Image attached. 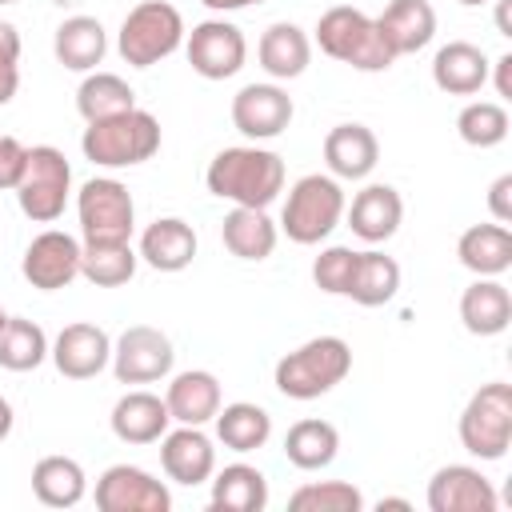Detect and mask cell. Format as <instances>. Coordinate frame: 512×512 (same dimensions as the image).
<instances>
[{
  "mask_svg": "<svg viewBox=\"0 0 512 512\" xmlns=\"http://www.w3.org/2000/svg\"><path fill=\"white\" fill-rule=\"evenodd\" d=\"M204 180H208V192L220 200H232L240 208H268L284 192V160L256 144L224 148L208 164Z\"/></svg>",
  "mask_w": 512,
  "mask_h": 512,
  "instance_id": "6da1fadb",
  "label": "cell"
},
{
  "mask_svg": "<svg viewBox=\"0 0 512 512\" xmlns=\"http://www.w3.org/2000/svg\"><path fill=\"white\" fill-rule=\"evenodd\" d=\"M80 148L100 168H132L160 152V120L144 108L120 112L112 120H96L84 128Z\"/></svg>",
  "mask_w": 512,
  "mask_h": 512,
  "instance_id": "7a4b0ae2",
  "label": "cell"
},
{
  "mask_svg": "<svg viewBox=\"0 0 512 512\" xmlns=\"http://www.w3.org/2000/svg\"><path fill=\"white\" fill-rule=\"evenodd\" d=\"M352 372V348L340 336H316L300 344L296 352L280 356L276 364V388L288 400H316L332 392Z\"/></svg>",
  "mask_w": 512,
  "mask_h": 512,
  "instance_id": "3957f363",
  "label": "cell"
},
{
  "mask_svg": "<svg viewBox=\"0 0 512 512\" xmlns=\"http://www.w3.org/2000/svg\"><path fill=\"white\" fill-rule=\"evenodd\" d=\"M316 44H320L324 56H332L340 64H352L360 72H384V68L396 64V56L388 52V44L376 32V20L364 16L352 4H336V8H328L320 16Z\"/></svg>",
  "mask_w": 512,
  "mask_h": 512,
  "instance_id": "277c9868",
  "label": "cell"
},
{
  "mask_svg": "<svg viewBox=\"0 0 512 512\" xmlns=\"http://www.w3.org/2000/svg\"><path fill=\"white\" fill-rule=\"evenodd\" d=\"M344 188L336 176H320L308 172L292 184L284 212H280V228L288 232L292 244H320L324 236H332V228L344 216Z\"/></svg>",
  "mask_w": 512,
  "mask_h": 512,
  "instance_id": "5b68a950",
  "label": "cell"
},
{
  "mask_svg": "<svg viewBox=\"0 0 512 512\" xmlns=\"http://www.w3.org/2000/svg\"><path fill=\"white\" fill-rule=\"evenodd\" d=\"M180 44H184V16L164 0L136 4L124 16L120 36H116V48H120L124 64H132V68H152L164 56H172Z\"/></svg>",
  "mask_w": 512,
  "mask_h": 512,
  "instance_id": "8992f818",
  "label": "cell"
},
{
  "mask_svg": "<svg viewBox=\"0 0 512 512\" xmlns=\"http://www.w3.org/2000/svg\"><path fill=\"white\" fill-rule=\"evenodd\" d=\"M460 444L480 460H500L512 444V388L504 380L484 384L460 412Z\"/></svg>",
  "mask_w": 512,
  "mask_h": 512,
  "instance_id": "52a82bcc",
  "label": "cell"
},
{
  "mask_svg": "<svg viewBox=\"0 0 512 512\" xmlns=\"http://www.w3.org/2000/svg\"><path fill=\"white\" fill-rule=\"evenodd\" d=\"M68 188H72V168H68L64 152L52 144L28 148V164L16 184L20 212L36 224H52V220H60V212L68 204Z\"/></svg>",
  "mask_w": 512,
  "mask_h": 512,
  "instance_id": "ba28073f",
  "label": "cell"
},
{
  "mask_svg": "<svg viewBox=\"0 0 512 512\" xmlns=\"http://www.w3.org/2000/svg\"><path fill=\"white\" fill-rule=\"evenodd\" d=\"M76 212H80L84 244H116L132 236L136 204L132 192L112 176H92L76 196Z\"/></svg>",
  "mask_w": 512,
  "mask_h": 512,
  "instance_id": "9c48e42d",
  "label": "cell"
},
{
  "mask_svg": "<svg viewBox=\"0 0 512 512\" xmlns=\"http://www.w3.org/2000/svg\"><path fill=\"white\" fill-rule=\"evenodd\" d=\"M188 64L196 76L204 80H228L244 68L248 60V40L236 24L228 20H200L192 32H188Z\"/></svg>",
  "mask_w": 512,
  "mask_h": 512,
  "instance_id": "30bf717a",
  "label": "cell"
},
{
  "mask_svg": "<svg viewBox=\"0 0 512 512\" xmlns=\"http://www.w3.org/2000/svg\"><path fill=\"white\" fill-rule=\"evenodd\" d=\"M172 360H176L172 340L148 324L124 328L120 340L112 344V372L120 384H152L172 372Z\"/></svg>",
  "mask_w": 512,
  "mask_h": 512,
  "instance_id": "8fae6325",
  "label": "cell"
},
{
  "mask_svg": "<svg viewBox=\"0 0 512 512\" xmlns=\"http://www.w3.org/2000/svg\"><path fill=\"white\" fill-rule=\"evenodd\" d=\"M80 240L60 232V228H48L40 232L28 248H24V260H20V272L32 288L40 292H56V288H68L76 276H80Z\"/></svg>",
  "mask_w": 512,
  "mask_h": 512,
  "instance_id": "7c38bea8",
  "label": "cell"
},
{
  "mask_svg": "<svg viewBox=\"0 0 512 512\" xmlns=\"http://www.w3.org/2000/svg\"><path fill=\"white\" fill-rule=\"evenodd\" d=\"M96 508L100 512H168V488L136 464H112L96 480Z\"/></svg>",
  "mask_w": 512,
  "mask_h": 512,
  "instance_id": "4fadbf2b",
  "label": "cell"
},
{
  "mask_svg": "<svg viewBox=\"0 0 512 512\" xmlns=\"http://www.w3.org/2000/svg\"><path fill=\"white\" fill-rule=\"evenodd\" d=\"M232 124L248 140H272L292 124V96L280 84H244L232 96Z\"/></svg>",
  "mask_w": 512,
  "mask_h": 512,
  "instance_id": "5bb4252c",
  "label": "cell"
},
{
  "mask_svg": "<svg viewBox=\"0 0 512 512\" xmlns=\"http://www.w3.org/2000/svg\"><path fill=\"white\" fill-rule=\"evenodd\" d=\"M496 488L472 464H448L428 480L432 512H496Z\"/></svg>",
  "mask_w": 512,
  "mask_h": 512,
  "instance_id": "9a60e30c",
  "label": "cell"
},
{
  "mask_svg": "<svg viewBox=\"0 0 512 512\" xmlns=\"http://www.w3.org/2000/svg\"><path fill=\"white\" fill-rule=\"evenodd\" d=\"M52 364L68 380H92L112 364V340L96 324H68L48 348Z\"/></svg>",
  "mask_w": 512,
  "mask_h": 512,
  "instance_id": "2e32d148",
  "label": "cell"
},
{
  "mask_svg": "<svg viewBox=\"0 0 512 512\" xmlns=\"http://www.w3.org/2000/svg\"><path fill=\"white\" fill-rule=\"evenodd\" d=\"M160 464H164L168 480L196 488L216 472V448L196 424H180L176 432L160 436Z\"/></svg>",
  "mask_w": 512,
  "mask_h": 512,
  "instance_id": "e0dca14e",
  "label": "cell"
},
{
  "mask_svg": "<svg viewBox=\"0 0 512 512\" xmlns=\"http://www.w3.org/2000/svg\"><path fill=\"white\" fill-rule=\"evenodd\" d=\"M348 212V228L364 240V244H384L396 236L400 220H404V200L392 184H368L352 196Z\"/></svg>",
  "mask_w": 512,
  "mask_h": 512,
  "instance_id": "ac0fdd59",
  "label": "cell"
},
{
  "mask_svg": "<svg viewBox=\"0 0 512 512\" xmlns=\"http://www.w3.org/2000/svg\"><path fill=\"white\" fill-rule=\"evenodd\" d=\"M376 32L392 56H408V52H420L436 36V12L428 0H392L376 16Z\"/></svg>",
  "mask_w": 512,
  "mask_h": 512,
  "instance_id": "d6986e66",
  "label": "cell"
},
{
  "mask_svg": "<svg viewBox=\"0 0 512 512\" xmlns=\"http://www.w3.org/2000/svg\"><path fill=\"white\" fill-rule=\"evenodd\" d=\"M380 160V140L364 124H336L324 136V164L336 180H364Z\"/></svg>",
  "mask_w": 512,
  "mask_h": 512,
  "instance_id": "ffe728a7",
  "label": "cell"
},
{
  "mask_svg": "<svg viewBox=\"0 0 512 512\" xmlns=\"http://www.w3.org/2000/svg\"><path fill=\"white\" fill-rule=\"evenodd\" d=\"M488 72H492V64H488L484 48H476L468 40H448L432 60V80L448 96H476L488 84Z\"/></svg>",
  "mask_w": 512,
  "mask_h": 512,
  "instance_id": "44dd1931",
  "label": "cell"
},
{
  "mask_svg": "<svg viewBox=\"0 0 512 512\" xmlns=\"http://www.w3.org/2000/svg\"><path fill=\"white\" fill-rule=\"evenodd\" d=\"M108 420H112L116 440H124V444H156L172 424L168 404L160 396H152V392H124L112 404Z\"/></svg>",
  "mask_w": 512,
  "mask_h": 512,
  "instance_id": "7402d4cb",
  "label": "cell"
},
{
  "mask_svg": "<svg viewBox=\"0 0 512 512\" xmlns=\"http://www.w3.org/2000/svg\"><path fill=\"white\" fill-rule=\"evenodd\" d=\"M192 256H196V232L180 216L152 220L140 236V260L156 272H180L192 264Z\"/></svg>",
  "mask_w": 512,
  "mask_h": 512,
  "instance_id": "603a6c76",
  "label": "cell"
},
{
  "mask_svg": "<svg viewBox=\"0 0 512 512\" xmlns=\"http://www.w3.org/2000/svg\"><path fill=\"white\" fill-rule=\"evenodd\" d=\"M460 320L472 336H500L512 324V296L496 276H480L460 296Z\"/></svg>",
  "mask_w": 512,
  "mask_h": 512,
  "instance_id": "cb8c5ba5",
  "label": "cell"
},
{
  "mask_svg": "<svg viewBox=\"0 0 512 512\" xmlns=\"http://www.w3.org/2000/svg\"><path fill=\"white\" fill-rule=\"evenodd\" d=\"M164 404H168L172 420L200 428L220 412V380L212 372H204V368H188V372L172 376Z\"/></svg>",
  "mask_w": 512,
  "mask_h": 512,
  "instance_id": "d4e9b609",
  "label": "cell"
},
{
  "mask_svg": "<svg viewBox=\"0 0 512 512\" xmlns=\"http://www.w3.org/2000/svg\"><path fill=\"white\" fill-rule=\"evenodd\" d=\"M256 56H260V68H264L272 80H296V76L308 68V60H312V40H308L304 28L280 20V24L264 28Z\"/></svg>",
  "mask_w": 512,
  "mask_h": 512,
  "instance_id": "484cf974",
  "label": "cell"
},
{
  "mask_svg": "<svg viewBox=\"0 0 512 512\" xmlns=\"http://www.w3.org/2000/svg\"><path fill=\"white\" fill-rule=\"evenodd\" d=\"M52 52L64 68L72 72H92L104 52H108V36H104V24L96 16H68L60 28H56V40H52Z\"/></svg>",
  "mask_w": 512,
  "mask_h": 512,
  "instance_id": "4316f807",
  "label": "cell"
},
{
  "mask_svg": "<svg viewBox=\"0 0 512 512\" xmlns=\"http://www.w3.org/2000/svg\"><path fill=\"white\" fill-rule=\"evenodd\" d=\"M456 256L476 276H500L512 268V232L504 224H472L464 228Z\"/></svg>",
  "mask_w": 512,
  "mask_h": 512,
  "instance_id": "83f0119b",
  "label": "cell"
},
{
  "mask_svg": "<svg viewBox=\"0 0 512 512\" xmlns=\"http://www.w3.org/2000/svg\"><path fill=\"white\" fill-rule=\"evenodd\" d=\"M220 240L240 260H268L276 248V224L268 220L264 208H240L236 204L220 224Z\"/></svg>",
  "mask_w": 512,
  "mask_h": 512,
  "instance_id": "f1b7e54d",
  "label": "cell"
},
{
  "mask_svg": "<svg viewBox=\"0 0 512 512\" xmlns=\"http://www.w3.org/2000/svg\"><path fill=\"white\" fill-rule=\"evenodd\" d=\"M32 492L44 508H76L88 492V476L72 456H44L32 468Z\"/></svg>",
  "mask_w": 512,
  "mask_h": 512,
  "instance_id": "f546056e",
  "label": "cell"
},
{
  "mask_svg": "<svg viewBox=\"0 0 512 512\" xmlns=\"http://www.w3.org/2000/svg\"><path fill=\"white\" fill-rule=\"evenodd\" d=\"M212 420H216L220 444L232 448V452H256V448H264L268 436H272V416H268L260 404H248V400L224 404Z\"/></svg>",
  "mask_w": 512,
  "mask_h": 512,
  "instance_id": "4dcf8cb0",
  "label": "cell"
},
{
  "mask_svg": "<svg viewBox=\"0 0 512 512\" xmlns=\"http://www.w3.org/2000/svg\"><path fill=\"white\" fill-rule=\"evenodd\" d=\"M264 504H268V480L252 464H228L212 480L216 512H264Z\"/></svg>",
  "mask_w": 512,
  "mask_h": 512,
  "instance_id": "1f68e13d",
  "label": "cell"
},
{
  "mask_svg": "<svg viewBox=\"0 0 512 512\" xmlns=\"http://www.w3.org/2000/svg\"><path fill=\"white\" fill-rule=\"evenodd\" d=\"M400 292V264L384 252H356V268H352V284L348 296L360 308H380Z\"/></svg>",
  "mask_w": 512,
  "mask_h": 512,
  "instance_id": "d6a6232c",
  "label": "cell"
},
{
  "mask_svg": "<svg viewBox=\"0 0 512 512\" xmlns=\"http://www.w3.org/2000/svg\"><path fill=\"white\" fill-rule=\"evenodd\" d=\"M336 452H340V432L328 420H296L284 436V456L304 472L328 468Z\"/></svg>",
  "mask_w": 512,
  "mask_h": 512,
  "instance_id": "836d02e7",
  "label": "cell"
},
{
  "mask_svg": "<svg viewBox=\"0 0 512 512\" xmlns=\"http://www.w3.org/2000/svg\"><path fill=\"white\" fill-rule=\"evenodd\" d=\"M136 108V92L116 76V72H92L84 76V84L76 88V112L96 124V120H112L120 112Z\"/></svg>",
  "mask_w": 512,
  "mask_h": 512,
  "instance_id": "e575fe53",
  "label": "cell"
},
{
  "mask_svg": "<svg viewBox=\"0 0 512 512\" xmlns=\"http://www.w3.org/2000/svg\"><path fill=\"white\" fill-rule=\"evenodd\" d=\"M136 252L128 240H116V244H84L80 248V276L92 280L96 288H120L132 280L136 272Z\"/></svg>",
  "mask_w": 512,
  "mask_h": 512,
  "instance_id": "d590c367",
  "label": "cell"
},
{
  "mask_svg": "<svg viewBox=\"0 0 512 512\" xmlns=\"http://www.w3.org/2000/svg\"><path fill=\"white\" fill-rule=\"evenodd\" d=\"M48 360V336L40 324L24 320V316H8L4 332H0V368L8 372H32Z\"/></svg>",
  "mask_w": 512,
  "mask_h": 512,
  "instance_id": "8d00e7d4",
  "label": "cell"
},
{
  "mask_svg": "<svg viewBox=\"0 0 512 512\" xmlns=\"http://www.w3.org/2000/svg\"><path fill=\"white\" fill-rule=\"evenodd\" d=\"M456 132L472 148H496L508 136V112L496 100H472L456 116Z\"/></svg>",
  "mask_w": 512,
  "mask_h": 512,
  "instance_id": "74e56055",
  "label": "cell"
},
{
  "mask_svg": "<svg viewBox=\"0 0 512 512\" xmlns=\"http://www.w3.org/2000/svg\"><path fill=\"white\" fill-rule=\"evenodd\" d=\"M292 512H360L364 496L348 480H324V484H304L288 496Z\"/></svg>",
  "mask_w": 512,
  "mask_h": 512,
  "instance_id": "f35d334b",
  "label": "cell"
},
{
  "mask_svg": "<svg viewBox=\"0 0 512 512\" xmlns=\"http://www.w3.org/2000/svg\"><path fill=\"white\" fill-rule=\"evenodd\" d=\"M352 268H356V252L344 248V244H332L316 256L312 264V280L320 292L328 296H348V284H352Z\"/></svg>",
  "mask_w": 512,
  "mask_h": 512,
  "instance_id": "ab89813d",
  "label": "cell"
},
{
  "mask_svg": "<svg viewBox=\"0 0 512 512\" xmlns=\"http://www.w3.org/2000/svg\"><path fill=\"white\" fill-rule=\"evenodd\" d=\"M24 164H28V148L16 136H0V188L16 192V184L24 176Z\"/></svg>",
  "mask_w": 512,
  "mask_h": 512,
  "instance_id": "60d3db41",
  "label": "cell"
},
{
  "mask_svg": "<svg viewBox=\"0 0 512 512\" xmlns=\"http://www.w3.org/2000/svg\"><path fill=\"white\" fill-rule=\"evenodd\" d=\"M488 208L496 216V224H508L512 220V176H496V184L488 188Z\"/></svg>",
  "mask_w": 512,
  "mask_h": 512,
  "instance_id": "b9f144b4",
  "label": "cell"
},
{
  "mask_svg": "<svg viewBox=\"0 0 512 512\" xmlns=\"http://www.w3.org/2000/svg\"><path fill=\"white\" fill-rule=\"evenodd\" d=\"M16 60H20V32L8 20H0V64H16Z\"/></svg>",
  "mask_w": 512,
  "mask_h": 512,
  "instance_id": "7bdbcfd3",
  "label": "cell"
},
{
  "mask_svg": "<svg viewBox=\"0 0 512 512\" xmlns=\"http://www.w3.org/2000/svg\"><path fill=\"white\" fill-rule=\"evenodd\" d=\"M492 68H496V92H500L504 100H512V52H504Z\"/></svg>",
  "mask_w": 512,
  "mask_h": 512,
  "instance_id": "ee69618b",
  "label": "cell"
},
{
  "mask_svg": "<svg viewBox=\"0 0 512 512\" xmlns=\"http://www.w3.org/2000/svg\"><path fill=\"white\" fill-rule=\"evenodd\" d=\"M16 88H20V72H16V64H0V108L16 96Z\"/></svg>",
  "mask_w": 512,
  "mask_h": 512,
  "instance_id": "f6af8a7d",
  "label": "cell"
},
{
  "mask_svg": "<svg viewBox=\"0 0 512 512\" xmlns=\"http://www.w3.org/2000/svg\"><path fill=\"white\" fill-rule=\"evenodd\" d=\"M204 8H212V12H236V8H252V4H260V0H200Z\"/></svg>",
  "mask_w": 512,
  "mask_h": 512,
  "instance_id": "bcb514c9",
  "label": "cell"
},
{
  "mask_svg": "<svg viewBox=\"0 0 512 512\" xmlns=\"http://www.w3.org/2000/svg\"><path fill=\"white\" fill-rule=\"evenodd\" d=\"M8 432H12V404L0 396V440H4Z\"/></svg>",
  "mask_w": 512,
  "mask_h": 512,
  "instance_id": "7dc6e473",
  "label": "cell"
},
{
  "mask_svg": "<svg viewBox=\"0 0 512 512\" xmlns=\"http://www.w3.org/2000/svg\"><path fill=\"white\" fill-rule=\"evenodd\" d=\"M376 508H380V512H384V508H400V512H408L412 504H408V500H400V496H384V500H380Z\"/></svg>",
  "mask_w": 512,
  "mask_h": 512,
  "instance_id": "c3c4849f",
  "label": "cell"
},
{
  "mask_svg": "<svg viewBox=\"0 0 512 512\" xmlns=\"http://www.w3.org/2000/svg\"><path fill=\"white\" fill-rule=\"evenodd\" d=\"M52 4H60V8H76V4H84V0H52Z\"/></svg>",
  "mask_w": 512,
  "mask_h": 512,
  "instance_id": "681fc988",
  "label": "cell"
},
{
  "mask_svg": "<svg viewBox=\"0 0 512 512\" xmlns=\"http://www.w3.org/2000/svg\"><path fill=\"white\" fill-rule=\"evenodd\" d=\"M456 4H464V8H476V4H488V0H456Z\"/></svg>",
  "mask_w": 512,
  "mask_h": 512,
  "instance_id": "f907efd6",
  "label": "cell"
},
{
  "mask_svg": "<svg viewBox=\"0 0 512 512\" xmlns=\"http://www.w3.org/2000/svg\"><path fill=\"white\" fill-rule=\"evenodd\" d=\"M4 324H8V312H4V308H0V332H4Z\"/></svg>",
  "mask_w": 512,
  "mask_h": 512,
  "instance_id": "816d5d0a",
  "label": "cell"
},
{
  "mask_svg": "<svg viewBox=\"0 0 512 512\" xmlns=\"http://www.w3.org/2000/svg\"><path fill=\"white\" fill-rule=\"evenodd\" d=\"M0 4H20V0H0Z\"/></svg>",
  "mask_w": 512,
  "mask_h": 512,
  "instance_id": "f5cc1de1",
  "label": "cell"
}]
</instances>
